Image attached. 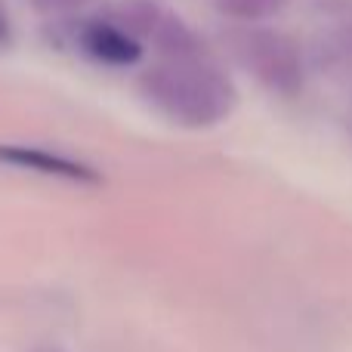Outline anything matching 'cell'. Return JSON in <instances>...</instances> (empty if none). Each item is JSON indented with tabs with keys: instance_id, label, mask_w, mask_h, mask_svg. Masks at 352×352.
Instances as JSON below:
<instances>
[{
	"instance_id": "cell-1",
	"label": "cell",
	"mask_w": 352,
	"mask_h": 352,
	"mask_svg": "<svg viewBox=\"0 0 352 352\" xmlns=\"http://www.w3.org/2000/svg\"><path fill=\"white\" fill-rule=\"evenodd\" d=\"M140 90L152 109L186 130L217 127L238 105L235 87L207 50L192 56H161L142 72Z\"/></svg>"
},
{
	"instance_id": "cell-2",
	"label": "cell",
	"mask_w": 352,
	"mask_h": 352,
	"mask_svg": "<svg viewBox=\"0 0 352 352\" xmlns=\"http://www.w3.org/2000/svg\"><path fill=\"white\" fill-rule=\"evenodd\" d=\"M229 53L248 74H254L275 96H297L306 80V59L300 43L278 28L244 22L229 31Z\"/></svg>"
},
{
	"instance_id": "cell-3",
	"label": "cell",
	"mask_w": 352,
	"mask_h": 352,
	"mask_svg": "<svg viewBox=\"0 0 352 352\" xmlns=\"http://www.w3.org/2000/svg\"><path fill=\"white\" fill-rule=\"evenodd\" d=\"M78 47L102 65H133L142 59V41L115 19H90L78 28Z\"/></svg>"
},
{
	"instance_id": "cell-4",
	"label": "cell",
	"mask_w": 352,
	"mask_h": 352,
	"mask_svg": "<svg viewBox=\"0 0 352 352\" xmlns=\"http://www.w3.org/2000/svg\"><path fill=\"white\" fill-rule=\"evenodd\" d=\"M0 164L56 176V179L78 182V186H96L102 179L99 170L87 167L84 161H74V158H65V155L47 152V148H31V146H0Z\"/></svg>"
},
{
	"instance_id": "cell-5",
	"label": "cell",
	"mask_w": 352,
	"mask_h": 352,
	"mask_svg": "<svg viewBox=\"0 0 352 352\" xmlns=\"http://www.w3.org/2000/svg\"><path fill=\"white\" fill-rule=\"evenodd\" d=\"M324 25L316 53L328 68H352V0H322Z\"/></svg>"
},
{
	"instance_id": "cell-6",
	"label": "cell",
	"mask_w": 352,
	"mask_h": 352,
	"mask_svg": "<svg viewBox=\"0 0 352 352\" xmlns=\"http://www.w3.org/2000/svg\"><path fill=\"white\" fill-rule=\"evenodd\" d=\"M287 6V0H217V10L235 22H263Z\"/></svg>"
},
{
	"instance_id": "cell-7",
	"label": "cell",
	"mask_w": 352,
	"mask_h": 352,
	"mask_svg": "<svg viewBox=\"0 0 352 352\" xmlns=\"http://www.w3.org/2000/svg\"><path fill=\"white\" fill-rule=\"evenodd\" d=\"M31 10L41 16H72V12L90 6L93 0H28Z\"/></svg>"
},
{
	"instance_id": "cell-8",
	"label": "cell",
	"mask_w": 352,
	"mask_h": 352,
	"mask_svg": "<svg viewBox=\"0 0 352 352\" xmlns=\"http://www.w3.org/2000/svg\"><path fill=\"white\" fill-rule=\"evenodd\" d=\"M12 37V22H10V12H6V3L0 0V50L10 43Z\"/></svg>"
}]
</instances>
